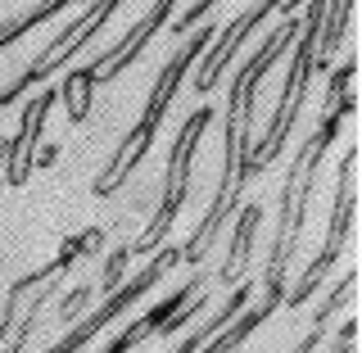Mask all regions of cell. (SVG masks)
<instances>
[{"label": "cell", "instance_id": "21", "mask_svg": "<svg viewBox=\"0 0 362 353\" xmlns=\"http://www.w3.org/2000/svg\"><path fill=\"white\" fill-rule=\"evenodd\" d=\"M326 331H331V326H326V322H313V331L303 335L299 345H294V353H317V345H322V340H326Z\"/></svg>", "mask_w": 362, "mask_h": 353}, {"label": "cell", "instance_id": "13", "mask_svg": "<svg viewBox=\"0 0 362 353\" xmlns=\"http://www.w3.org/2000/svg\"><path fill=\"white\" fill-rule=\"evenodd\" d=\"M258 222H263V204H240V213H235V236H231V249H226L222 267L213 272L218 281L226 286H240L249 263H254V236H258Z\"/></svg>", "mask_w": 362, "mask_h": 353}, {"label": "cell", "instance_id": "3", "mask_svg": "<svg viewBox=\"0 0 362 353\" xmlns=\"http://www.w3.org/2000/svg\"><path fill=\"white\" fill-rule=\"evenodd\" d=\"M213 37H218V28H199V32H190V41L163 64V73H158V77H154V86H150V105L141 109L136 127L118 141V150H113L109 168L95 177V186H90L95 195H113V190H118L122 181H127L136 168L145 163V154H150V145H154V136H158V122H163L168 105H173V96L181 91V82H186V73L204 59V50L213 45Z\"/></svg>", "mask_w": 362, "mask_h": 353}, {"label": "cell", "instance_id": "16", "mask_svg": "<svg viewBox=\"0 0 362 353\" xmlns=\"http://www.w3.org/2000/svg\"><path fill=\"white\" fill-rule=\"evenodd\" d=\"M90 86H95V77L86 73V64L82 68H73V73L64 77V86H59V105L68 109V122H86V113H90Z\"/></svg>", "mask_w": 362, "mask_h": 353}, {"label": "cell", "instance_id": "18", "mask_svg": "<svg viewBox=\"0 0 362 353\" xmlns=\"http://www.w3.org/2000/svg\"><path fill=\"white\" fill-rule=\"evenodd\" d=\"M127 263H132V249H127V245L113 249L109 263H105V272H100V294H113L122 281H127V277H122V272H127Z\"/></svg>", "mask_w": 362, "mask_h": 353}, {"label": "cell", "instance_id": "2", "mask_svg": "<svg viewBox=\"0 0 362 353\" xmlns=\"http://www.w3.org/2000/svg\"><path fill=\"white\" fill-rule=\"evenodd\" d=\"M354 109H358V96H354V91H349V96H339V100H326V105H322V118H317V127H313V136L299 145V150H303L299 186H294V195H290V209H281L276 236H272V249H267V272H263V299L276 303V308H281V299H286L290 258H294V249H299L303 222H308V204H313V195H317L322 163H326V154H331V145L339 141L344 122L354 118Z\"/></svg>", "mask_w": 362, "mask_h": 353}, {"label": "cell", "instance_id": "19", "mask_svg": "<svg viewBox=\"0 0 362 353\" xmlns=\"http://www.w3.org/2000/svg\"><path fill=\"white\" fill-rule=\"evenodd\" d=\"M213 9H218L213 0H199V5H186V9H177L181 18H173V32H177V37H181V32H190V28H195L199 18H209Z\"/></svg>", "mask_w": 362, "mask_h": 353}, {"label": "cell", "instance_id": "15", "mask_svg": "<svg viewBox=\"0 0 362 353\" xmlns=\"http://www.w3.org/2000/svg\"><path fill=\"white\" fill-rule=\"evenodd\" d=\"M272 313H276V303H267V299H263V303H258V308H245V313H240V317H235V322H231V326H226V331H218V345H204L199 353H235V349H240V345H245V340H249V335H254V331H258V326H263V322H267V317H272Z\"/></svg>", "mask_w": 362, "mask_h": 353}, {"label": "cell", "instance_id": "10", "mask_svg": "<svg viewBox=\"0 0 362 353\" xmlns=\"http://www.w3.org/2000/svg\"><path fill=\"white\" fill-rule=\"evenodd\" d=\"M54 105H59V91H50V86H37L32 100L23 105L18 132H14V141H9V154H5V181L9 186H28V177L37 173L32 158H37V145L45 136V118H50Z\"/></svg>", "mask_w": 362, "mask_h": 353}, {"label": "cell", "instance_id": "22", "mask_svg": "<svg viewBox=\"0 0 362 353\" xmlns=\"http://www.w3.org/2000/svg\"><path fill=\"white\" fill-rule=\"evenodd\" d=\"M54 158H59V145H45V150H41L37 158H32V168H50Z\"/></svg>", "mask_w": 362, "mask_h": 353}, {"label": "cell", "instance_id": "12", "mask_svg": "<svg viewBox=\"0 0 362 353\" xmlns=\"http://www.w3.org/2000/svg\"><path fill=\"white\" fill-rule=\"evenodd\" d=\"M209 277H213V272H195V277H190V281H186L181 290H173V294H168L163 303H154V308L145 313V317H136V322L127 326V331H122L118 340H109V345L100 349V353H132L136 345H141V340H154V335H158V326H163L168 317H177V313L186 308V303L195 299V294H199L204 286H209Z\"/></svg>", "mask_w": 362, "mask_h": 353}, {"label": "cell", "instance_id": "23", "mask_svg": "<svg viewBox=\"0 0 362 353\" xmlns=\"http://www.w3.org/2000/svg\"><path fill=\"white\" fill-rule=\"evenodd\" d=\"M5 154H9V141H5V136H0V163H5Z\"/></svg>", "mask_w": 362, "mask_h": 353}, {"label": "cell", "instance_id": "11", "mask_svg": "<svg viewBox=\"0 0 362 353\" xmlns=\"http://www.w3.org/2000/svg\"><path fill=\"white\" fill-rule=\"evenodd\" d=\"M173 14H177V5H173V0H158V5H150V9H145V18L136 23V28H132V32H127V37H122L118 45H113V50L95 54V59L86 64V73L95 77V82H113V77H122V73H127V68H132V64L145 54V45H150V41L158 37V32H163V23L173 18Z\"/></svg>", "mask_w": 362, "mask_h": 353}, {"label": "cell", "instance_id": "17", "mask_svg": "<svg viewBox=\"0 0 362 353\" xmlns=\"http://www.w3.org/2000/svg\"><path fill=\"white\" fill-rule=\"evenodd\" d=\"M64 9H73V5H37V9H28V14H18V18H9V23H0V50L5 45H14L23 32H32V28H41L45 18H54V14H64Z\"/></svg>", "mask_w": 362, "mask_h": 353}, {"label": "cell", "instance_id": "7", "mask_svg": "<svg viewBox=\"0 0 362 353\" xmlns=\"http://www.w3.org/2000/svg\"><path fill=\"white\" fill-rule=\"evenodd\" d=\"M173 267H181V245H168V249H158V254H150L145 272H136V277H132V281H122V286L113 290V294H105L95 313H86L77 326H68V335L59 340V345H50L45 353H77V349H86L90 340H95V335L109 326V322H118V317L127 313L136 299H145V294H150V290H154V286H158V281H163Z\"/></svg>", "mask_w": 362, "mask_h": 353}, {"label": "cell", "instance_id": "4", "mask_svg": "<svg viewBox=\"0 0 362 353\" xmlns=\"http://www.w3.org/2000/svg\"><path fill=\"white\" fill-rule=\"evenodd\" d=\"M322 23H326V0L303 5V23H299V37L290 45V68H286V86H281L276 113H272L267 132L258 141H249V158H245L249 177H258L263 168L276 163L286 154L294 127H299V113L308 105V86H313V73H317V37H322Z\"/></svg>", "mask_w": 362, "mask_h": 353}, {"label": "cell", "instance_id": "20", "mask_svg": "<svg viewBox=\"0 0 362 353\" xmlns=\"http://www.w3.org/2000/svg\"><path fill=\"white\" fill-rule=\"evenodd\" d=\"M86 299H90V290H86V286H77L73 294H64V308H59V317H64V322H73V317H82Z\"/></svg>", "mask_w": 362, "mask_h": 353}, {"label": "cell", "instance_id": "6", "mask_svg": "<svg viewBox=\"0 0 362 353\" xmlns=\"http://www.w3.org/2000/svg\"><path fill=\"white\" fill-rule=\"evenodd\" d=\"M354 181H358V145H349L344 158H339V173H335V204H331V222H326V241L317 249V258L303 267V277L286 290L281 308H303L326 286V277L335 272L339 254L349 249V236H354Z\"/></svg>", "mask_w": 362, "mask_h": 353}, {"label": "cell", "instance_id": "8", "mask_svg": "<svg viewBox=\"0 0 362 353\" xmlns=\"http://www.w3.org/2000/svg\"><path fill=\"white\" fill-rule=\"evenodd\" d=\"M113 14H118V0H95V5H86L82 14H77V18H73V23H68V28L59 32V37H54V41L41 50V59H32V64H28V68H23V73L14 77V82L0 91V105H14V100L32 96L37 86H45V77H50V73H59V68L68 64V54H82L86 45L100 37V28H105V23H109Z\"/></svg>", "mask_w": 362, "mask_h": 353}, {"label": "cell", "instance_id": "9", "mask_svg": "<svg viewBox=\"0 0 362 353\" xmlns=\"http://www.w3.org/2000/svg\"><path fill=\"white\" fill-rule=\"evenodd\" d=\"M276 9H281V5H245L240 14L226 23L218 37H213V45L204 50V59H199V73H195V91H199V96H209V91L222 82L226 68H231L235 54H240V45L254 37V32L263 28V18H272Z\"/></svg>", "mask_w": 362, "mask_h": 353}, {"label": "cell", "instance_id": "14", "mask_svg": "<svg viewBox=\"0 0 362 353\" xmlns=\"http://www.w3.org/2000/svg\"><path fill=\"white\" fill-rule=\"evenodd\" d=\"M249 299H254V286H249V281H240V286H235L231 290V299H226V303H218V313H213L209 317V322H204L199 326V331H190L186 340H181V345L173 349V353H199L204 345H209V340L213 335H218V331H226V326H231L235 322V317H240V308H245V303Z\"/></svg>", "mask_w": 362, "mask_h": 353}, {"label": "cell", "instance_id": "5", "mask_svg": "<svg viewBox=\"0 0 362 353\" xmlns=\"http://www.w3.org/2000/svg\"><path fill=\"white\" fill-rule=\"evenodd\" d=\"M218 118L209 105H199L195 113H190L186 122L177 127V141H173V154H168V173H163V195H158V209H154V218L145 222V236L132 249V258L136 254H158L163 249V241L173 236V226L181 218V209H186V195H190V173H195V150H199V141H204V132H209V122Z\"/></svg>", "mask_w": 362, "mask_h": 353}, {"label": "cell", "instance_id": "1", "mask_svg": "<svg viewBox=\"0 0 362 353\" xmlns=\"http://www.w3.org/2000/svg\"><path fill=\"white\" fill-rule=\"evenodd\" d=\"M281 23L267 32V41L258 45L254 54H245V64L231 73V91H226V136H222V177L213 186V204L204 213V222L195 226L190 245H181V263L199 267L209 258L218 231L226 226L235 209H240V195L249 186V173H245V158H249V127H254V100H258V86L263 77L276 68V59L294 45L299 37V23H303V5H281L276 9Z\"/></svg>", "mask_w": 362, "mask_h": 353}]
</instances>
